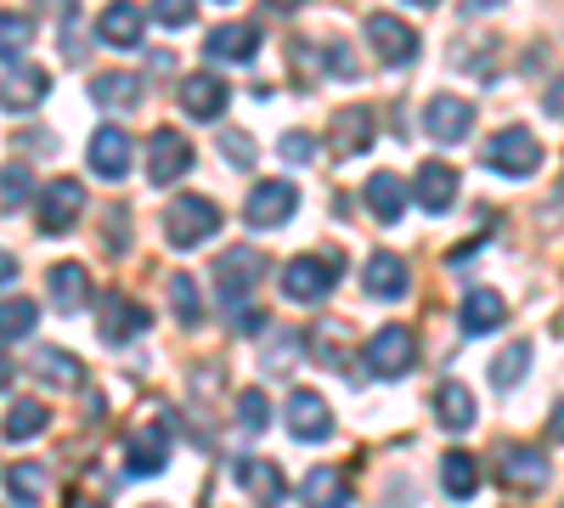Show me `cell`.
Here are the masks:
<instances>
[{
    "label": "cell",
    "mask_w": 564,
    "mask_h": 508,
    "mask_svg": "<svg viewBox=\"0 0 564 508\" xmlns=\"http://www.w3.org/2000/svg\"><path fill=\"white\" fill-rule=\"evenodd\" d=\"M339 271H345V255H334V249H322V255H300V260L282 266V294H289L294 305H316V300L334 294Z\"/></svg>",
    "instance_id": "1"
},
{
    "label": "cell",
    "mask_w": 564,
    "mask_h": 508,
    "mask_svg": "<svg viewBox=\"0 0 564 508\" xmlns=\"http://www.w3.org/2000/svg\"><path fill=\"white\" fill-rule=\"evenodd\" d=\"M220 233V204L215 198H198V193H181L170 209H164V244L170 249H198L204 238Z\"/></svg>",
    "instance_id": "2"
},
{
    "label": "cell",
    "mask_w": 564,
    "mask_h": 508,
    "mask_svg": "<svg viewBox=\"0 0 564 508\" xmlns=\"http://www.w3.org/2000/svg\"><path fill=\"white\" fill-rule=\"evenodd\" d=\"M361 367H367L372 379H406L412 367H417V339H412V328H401V322H384V328L361 345Z\"/></svg>",
    "instance_id": "3"
},
{
    "label": "cell",
    "mask_w": 564,
    "mask_h": 508,
    "mask_svg": "<svg viewBox=\"0 0 564 508\" xmlns=\"http://www.w3.org/2000/svg\"><path fill=\"white\" fill-rule=\"evenodd\" d=\"M260 271H265V255L260 249H249V244H238V249H226L220 260H215V294L231 305V311H243V300L254 294V283H260Z\"/></svg>",
    "instance_id": "4"
},
{
    "label": "cell",
    "mask_w": 564,
    "mask_h": 508,
    "mask_svg": "<svg viewBox=\"0 0 564 508\" xmlns=\"http://www.w3.org/2000/svg\"><path fill=\"white\" fill-rule=\"evenodd\" d=\"M486 164L497 170V175H536L542 170V142L525 130V125H508V130H497L491 142H486Z\"/></svg>",
    "instance_id": "5"
},
{
    "label": "cell",
    "mask_w": 564,
    "mask_h": 508,
    "mask_svg": "<svg viewBox=\"0 0 564 508\" xmlns=\"http://www.w3.org/2000/svg\"><path fill=\"white\" fill-rule=\"evenodd\" d=\"M79 215H85V187H79V181L74 175L45 181V187H40V233L45 238H63Z\"/></svg>",
    "instance_id": "6"
},
{
    "label": "cell",
    "mask_w": 564,
    "mask_h": 508,
    "mask_svg": "<svg viewBox=\"0 0 564 508\" xmlns=\"http://www.w3.org/2000/svg\"><path fill=\"white\" fill-rule=\"evenodd\" d=\"M300 209V187H294V181H254V187H249V204H243V220L249 226H260V233H271V226H282V220H289Z\"/></svg>",
    "instance_id": "7"
},
{
    "label": "cell",
    "mask_w": 564,
    "mask_h": 508,
    "mask_svg": "<svg viewBox=\"0 0 564 508\" xmlns=\"http://www.w3.org/2000/svg\"><path fill=\"white\" fill-rule=\"evenodd\" d=\"M423 130H430V142H441V148H457L468 130H475V102L468 97H430V108H423Z\"/></svg>",
    "instance_id": "8"
},
{
    "label": "cell",
    "mask_w": 564,
    "mask_h": 508,
    "mask_svg": "<svg viewBox=\"0 0 564 508\" xmlns=\"http://www.w3.org/2000/svg\"><path fill=\"white\" fill-rule=\"evenodd\" d=\"M282 424H289V435H294V441L316 446V441L334 435V412H327V401H322L316 390H294V396H289V407H282Z\"/></svg>",
    "instance_id": "9"
},
{
    "label": "cell",
    "mask_w": 564,
    "mask_h": 508,
    "mask_svg": "<svg viewBox=\"0 0 564 508\" xmlns=\"http://www.w3.org/2000/svg\"><path fill=\"white\" fill-rule=\"evenodd\" d=\"M186 170H193V142H186L181 130H153V142H148V175H153V187H175Z\"/></svg>",
    "instance_id": "10"
},
{
    "label": "cell",
    "mask_w": 564,
    "mask_h": 508,
    "mask_svg": "<svg viewBox=\"0 0 564 508\" xmlns=\"http://www.w3.org/2000/svg\"><path fill=\"white\" fill-rule=\"evenodd\" d=\"M367 40H372V52H379L390 68H406V63L417 57V34H412V23H401L395 12H372V18H367Z\"/></svg>",
    "instance_id": "11"
},
{
    "label": "cell",
    "mask_w": 564,
    "mask_h": 508,
    "mask_svg": "<svg viewBox=\"0 0 564 508\" xmlns=\"http://www.w3.org/2000/svg\"><path fill=\"white\" fill-rule=\"evenodd\" d=\"M231 475H238V486L254 508H276L282 497H289V480H282V469L271 464V457H238Z\"/></svg>",
    "instance_id": "12"
},
{
    "label": "cell",
    "mask_w": 564,
    "mask_h": 508,
    "mask_svg": "<svg viewBox=\"0 0 564 508\" xmlns=\"http://www.w3.org/2000/svg\"><path fill=\"white\" fill-rule=\"evenodd\" d=\"M254 52H260V29L254 23H215L209 34H204V57H215V63H254Z\"/></svg>",
    "instance_id": "13"
},
{
    "label": "cell",
    "mask_w": 564,
    "mask_h": 508,
    "mask_svg": "<svg viewBox=\"0 0 564 508\" xmlns=\"http://www.w3.org/2000/svg\"><path fill=\"white\" fill-rule=\"evenodd\" d=\"M361 283H367L372 300H406L412 277H406V260H401L395 249H372L367 266H361Z\"/></svg>",
    "instance_id": "14"
},
{
    "label": "cell",
    "mask_w": 564,
    "mask_h": 508,
    "mask_svg": "<svg viewBox=\"0 0 564 508\" xmlns=\"http://www.w3.org/2000/svg\"><path fill=\"white\" fill-rule=\"evenodd\" d=\"M130 164H135V142L119 125H102L97 136H90V170H97L102 181H124Z\"/></svg>",
    "instance_id": "15"
},
{
    "label": "cell",
    "mask_w": 564,
    "mask_h": 508,
    "mask_svg": "<svg viewBox=\"0 0 564 508\" xmlns=\"http://www.w3.org/2000/svg\"><path fill=\"white\" fill-rule=\"evenodd\" d=\"M412 198L430 209V215H446L457 204V170L441 164V159H423L417 175H412Z\"/></svg>",
    "instance_id": "16"
},
{
    "label": "cell",
    "mask_w": 564,
    "mask_h": 508,
    "mask_svg": "<svg viewBox=\"0 0 564 508\" xmlns=\"http://www.w3.org/2000/svg\"><path fill=\"white\" fill-rule=\"evenodd\" d=\"M497 475H502V486H508V491H542L553 469H547V457H542L536 446H502Z\"/></svg>",
    "instance_id": "17"
},
{
    "label": "cell",
    "mask_w": 564,
    "mask_h": 508,
    "mask_svg": "<svg viewBox=\"0 0 564 508\" xmlns=\"http://www.w3.org/2000/svg\"><path fill=\"white\" fill-rule=\"evenodd\" d=\"M226 102H231V90H226V79L220 74H186L181 79V108L193 114V119H204V125H215L220 114H226Z\"/></svg>",
    "instance_id": "18"
},
{
    "label": "cell",
    "mask_w": 564,
    "mask_h": 508,
    "mask_svg": "<svg viewBox=\"0 0 564 508\" xmlns=\"http://www.w3.org/2000/svg\"><path fill=\"white\" fill-rule=\"evenodd\" d=\"M124 457H130V475H159V469L170 464V424H164V419L141 424V430L130 435Z\"/></svg>",
    "instance_id": "19"
},
{
    "label": "cell",
    "mask_w": 564,
    "mask_h": 508,
    "mask_svg": "<svg viewBox=\"0 0 564 508\" xmlns=\"http://www.w3.org/2000/svg\"><path fill=\"white\" fill-rule=\"evenodd\" d=\"M372 125H379V119H372V108H339V114H334V130H327V136H334L327 148H334L339 159L367 153V148H372Z\"/></svg>",
    "instance_id": "20"
},
{
    "label": "cell",
    "mask_w": 564,
    "mask_h": 508,
    "mask_svg": "<svg viewBox=\"0 0 564 508\" xmlns=\"http://www.w3.org/2000/svg\"><path fill=\"white\" fill-rule=\"evenodd\" d=\"M457 316H463V334H497L508 322V300L497 289H468Z\"/></svg>",
    "instance_id": "21"
},
{
    "label": "cell",
    "mask_w": 564,
    "mask_h": 508,
    "mask_svg": "<svg viewBox=\"0 0 564 508\" xmlns=\"http://www.w3.org/2000/svg\"><path fill=\"white\" fill-rule=\"evenodd\" d=\"M435 419H441V430H468V424H475L480 419V407H475V390H468V385H457V379H446L441 390H435Z\"/></svg>",
    "instance_id": "22"
},
{
    "label": "cell",
    "mask_w": 564,
    "mask_h": 508,
    "mask_svg": "<svg viewBox=\"0 0 564 508\" xmlns=\"http://www.w3.org/2000/svg\"><path fill=\"white\" fill-rule=\"evenodd\" d=\"M45 294H52V305L57 311H79L85 300H90V271L85 266H52V271H45Z\"/></svg>",
    "instance_id": "23"
},
{
    "label": "cell",
    "mask_w": 564,
    "mask_h": 508,
    "mask_svg": "<svg viewBox=\"0 0 564 508\" xmlns=\"http://www.w3.org/2000/svg\"><path fill=\"white\" fill-rule=\"evenodd\" d=\"M300 502L305 508H350V480L339 475V469H311L305 480H300Z\"/></svg>",
    "instance_id": "24"
},
{
    "label": "cell",
    "mask_w": 564,
    "mask_h": 508,
    "mask_svg": "<svg viewBox=\"0 0 564 508\" xmlns=\"http://www.w3.org/2000/svg\"><path fill=\"white\" fill-rule=\"evenodd\" d=\"M361 204H367L372 215H379V220H401V209H406V181H401V175H390V170L367 175Z\"/></svg>",
    "instance_id": "25"
},
{
    "label": "cell",
    "mask_w": 564,
    "mask_h": 508,
    "mask_svg": "<svg viewBox=\"0 0 564 508\" xmlns=\"http://www.w3.org/2000/svg\"><path fill=\"white\" fill-rule=\"evenodd\" d=\"M141 328H148V311H141L135 300L113 294V300L102 305V339H108V345H130Z\"/></svg>",
    "instance_id": "26"
},
{
    "label": "cell",
    "mask_w": 564,
    "mask_h": 508,
    "mask_svg": "<svg viewBox=\"0 0 564 508\" xmlns=\"http://www.w3.org/2000/svg\"><path fill=\"white\" fill-rule=\"evenodd\" d=\"M441 486H446V497H475L480 491V464H475V452H463V446H452L446 457H441Z\"/></svg>",
    "instance_id": "27"
},
{
    "label": "cell",
    "mask_w": 564,
    "mask_h": 508,
    "mask_svg": "<svg viewBox=\"0 0 564 508\" xmlns=\"http://www.w3.org/2000/svg\"><path fill=\"white\" fill-rule=\"evenodd\" d=\"M97 34L108 45H141V34H148V12H141V7H108Z\"/></svg>",
    "instance_id": "28"
},
{
    "label": "cell",
    "mask_w": 564,
    "mask_h": 508,
    "mask_svg": "<svg viewBox=\"0 0 564 508\" xmlns=\"http://www.w3.org/2000/svg\"><path fill=\"white\" fill-rule=\"evenodd\" d=\"M90 97H97L102 108H135L141 102V74H97L90 79Z\"/></svg>",
    "instance_id": "29"
},
{
    "label": "cell",
    "mask_w": 564,
    "mask_h": 508,
    "mask_svg": "<svg viewBox=\"0 0 564 508\" xmlns=\"http://www.w3.org/2000/svg\"><path fill=\"white\" fill-rule=\"evenodd\" d=\"M40 97H45V74L40 68H12L7 79H0V102H7L12 114L18 108H34Z\"/></svg>",
    "instance_id": "30"
},
{
    "label": "cell",
    "mask_w": 564,
    "mask_h": 508,
    "mask_svg": "<svg viewBox=\"0 0 564 508\" xmlns=\"http://www.w3.org/2000/svg\"><path fill=\"white\" fill-rule=\"evenodd\" d=\"M45 424H52V412H45L40 401H18L7 412V424H0V435L7 441H34V435H45Z\"/></svg>",
    "instance_id": "31"
},
{
    "label": "cell",
    "mask_w": 564,
    "mask_h": 508,
    "mask_svg": "<svg viewBox=\"0 0 564 508\" xmlns=\"http://www.w3.org/2000/svg\"><path fill=\"white\" fill-rule=\"evenodd\" d=\"M34 374H40L45 385H79V356H68V350H57V345H40V350H34Z\"/></svg>",
    "instance_id": "32"
},
{
    "label": "cell",
    "mask_w": 564,
    "mask_h": 508,
    "mask_svg": "<svg viewBox=\"0 0 564 508\" xmlns=\"http://www.w3.org/2000/svg\"><path fill=\"white\" fill-rule=\"evenodd\" d=\"M34 316H40V305H34L29 294H7V300H0V339L34 334Z\"/></svg>",
    "instance_id": "33"
},
{
    "label": "cell",
    "mask_w": 564,
    "mask_h": 508,
    "mask_svg": "<svg viewBox=\"0 0 564 508\" xmlns=\"http://www.w3.org/2000/svg\"><path fill=\"white\" fill-rule=\"evenodd\" d=\"M45 486H52V480H45V469H40V464H12V469H7V491L18 497V508L45 502Z\"/></svg>",
    "instance_id": "34"
},
{
    "label": "cell",
    "mask_w": 564,
    "mask_h": 508,
    "mask_svg": "<svg viewBox=\"0 0 564 508\" xmlns=\"http://www.w3.org/2000/svg\"><path fill=\"white\" fill-rule=\"evenodd\" d=\"M525 367H531V339H513V345L491 361V385H497V390H513V385L525 379Z\"/></svg>",
    "instance_id": "35"
},
{
    "label": "cell",
    "mask_w": 564,
    "mask_h": 508,
    "mask_svg": "<svg viewBox=\"0 0 564 508\" xmlns=\"http://www.w3.org/2000/svg\"><path fill=\"white\" fill-rule=\"evenodd\" d=\"M170 305H175V316L186 322V328H198L204 322V300H198V283L186 271H170Z\"/></svg>",
    "instance_id": "36"
},
{
    "label": "cell",
    "mask_w": 564,
    "mask_h": 508,
    "mask_svg": "<svg viewBox=\"0 0 564 508\" xmlns=\"http://www.w3.org/2000/svg\"><path fill=\"white\" fill-rule=\"evenodd\" d=\"M29 40H34V23L23 12H0V63H12L29 52Z\"/></svg>",
    "instance_id": "37"
},
{
    "label": "cell",
    "mask_w": 564,
    "mask_h": 508,
    "mask_svg": "<svg viewBox=\"0 0 564 508\" xmlns=\"http://www.w3.org/2000/svg\"><path fill=\"white\" fill-rule=\"evenodd\" d=\"M23 198H34V175H29V164H7L0 170V204L18 209Z\"/></svg>",
    "instance_id": "38"
},
{
    "label": "cell",
    "mask_w": 564,
    "mask_h": 508,
    "mask_svg": "<svg viewBox=\"0 0 564 508\" xmlns=\"http://www.w3.org/2000/svg\"><path fill=\"white\" fill-rule=\"evenodd\" d=\"M238 424H243L249 435H260V430L271 424V401H265V390H243V396H238Z\"/></svg>",
    "instance_id": "39"
},
{
    "label": "cell",
    "mask_w": 564,
    "mask_h": 508,
    "mask_svg": "<svg viewBox=\"0 0 564 508\" xmlns=\"http://www.w3.org/2000/svg\"><path fill=\"white\" fill-rule=\"evenodd\" d=\"M300 350H305L300 334H276L271 350H265V367H271V374H289V361H300Z\"/></svg>",
    "instance_id": "40"
},
{
    "label": "cell",
    "mask_w": 564,
    "mask_h": 508,
    "mask_svg": "<svg viewBox=\"0 0 564 508\" xmlns=\"http://www.w3.org/2000/svg\"><path fill=\"white\" fill-rule=\"evenodd\" d=\"M276 153L289 159V164H311V159H316V142H311L305 130H289V136H282V148H276Z\"/></svg>",
    "instance_id": "41"
},
{
    "label": "cell",
    "mask_w": 564,
    "mask_h": 508,
    "mask_svg": "<svg viewBox=\"0 0 564 508\" xmlns=\"http://www.w3.org/2000/svg\"><path fill=\"white\" fill-rule=\"evenodd\" d=\"M102 226H108V233H102V244H108L113 255H124V249H130V233H124V226H130V215H124V209H108V220H102Z\"/></svg>",
    "instance_id": "42"
},
{
    "label": "cell",
    "mask_w": 564,
    "mask_h": 508,
    "mask_svg": "<svg viewBox=\"0 0 564 508\" xmlns=\"http://www.w3.org/2000/svg\"><path fill=\"white\" fill-rule=\"evenodd\" d=\"M220 153H226L231 164H254V142H249L243 130H226V136H220Z\"/></svg>",
    "instance_id": "43"
},
{
    "label": "cell",
    "mask_w": 564,
    "mask_h": 508,
    "mask_svg": "<svg viewBox=\"0 0 564 508\" xmlns=\"http://www.w3.org/2000/svg\"><path fill=\"white\" fill-rule=\"evenodd\" d=\"M153 18L170 23V29H181V23H193V7H186V0H164V7H153Z\"/></svg>",
    "instance_id": "44"
},
{
    "label": "cell",
    "mask_w": 564,
    "mask_h": 508,
    "mask_svg": "<svg viewBox=\"0 0 564 508\" xmlns=\"http://www.w3.org/2000/svg\"><path fill=\"white\" fill-rule=\"evenodd\" d=\"M231 328H238V334H265V311H254V305L231 311Z\"/></svg>",
    "instance_id": "45"
},
{
    "label": "cell",
    "mask_w": 564,
    "mask_h": 508,
    "mask_svg": "<svg viewBox=\"0 0 564 508\" xmlns=\"http://www.w3.org/2000/svg\"><path fill=\"white\" fill-rule=\"evenodd\" d=\"M547 114H553V119H564V79L547 90Z\"/></svg>",
    "instance_id": "46"
},
{
    "label": "cell",
    "mask_w": 564,
    "mask_h": 508,
    "mask_svg": "<svg viewBox=\"0 0 564 508\" xmlns=\"http://www.w3.org/2000/svg\"><path fill=\"white\" fill-rule=\"evenodd\" d=\"M547 441H564V401L553 407V419H547Z\"/></svg>",
    "instance_id": "47"
},
{
    "label": "cell",
    "mask_w": 564,
    "mask_h": 508,
    "mask_svg": "<svg viewBox=\"0 0 564 508\" xmlns=\"http://www.w3.org/2000/svg\"><path fill=\"white\" fill-rule=\"evenodd\" d=\"M12 277H18V260H12L7 249H0V289H7V283H12Z\"/></svg>",
    "instance_id": "48"
},
{
    "label": "cell",
    "mask_w": 564,
    "mask_h": 508,
    "mask_svg": "<svg viewBox=\"0 0 564 508\" xmlns=\"http://www.w3.org/2000/svg\"><path fill=\"white\" fill-rule=\"evenodd\" d=\"M7 385H12V361H7V356H0V390H7Z\"/></svg>",
    "instance_id": "49"
},
{
    "label": "cell",
    "mask_w": 564,
    "mask_h": 508,
    "mask_svg": "<svg viewBox=\"0 0 564 508\" xmlns=\"http://www.w3.org/2000/svg\"><path fill=\"white\" fill-rule=\"evenodd\" d=\"M68 508H108V502H97V497H74Z\"/></svg>",
    "instance_id": "50"
}]
</instances>
